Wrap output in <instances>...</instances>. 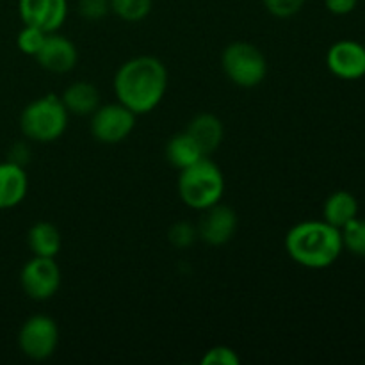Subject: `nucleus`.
<instances>
[{"instance_id": "obj_24", "label": "nucleus", "mask_w": 365, "mask_h": 365, "mask_svg": "<svg viewBox=\"0 0 365 365\" xmlns=\"http://www.w3.org/2000/svg\"><path fill=\"white\" fill-rule=\"evenodd\" d=\"M307 0H262L267 13L277 18H291L302 11Z\"/></svg>"}, {"instance_id": "obj_1", "label": "nucleus", "mask_w": 365, "mask_h": 365, "mask_svg": "<svg viewBox=\"0 0 365 365\" xmlns=\"http://www.w3.org/2000/svg\"><path fill=\"white\" fill-rule=\"evenodd\" d=\"M168 91V70L157 57L139 56L128 59L114 75V93L118 102L135 116L152 113Z\"/></svg>"}, {"instance_id": "obj_18", "label": "nucleus", "mask_w": 365, "mask_h": 365, "mask_svg": "<svg viewBox=\"0 0 365 365\" xmlns=\"http://www.w3.org/2000/svg\"><path fill=\"white\" fill-rule=\"evenodd\" d=\"M27 245L32 255L56 259L61 252V234L48 221H38L29 228Z\"/></svg>"}, {"instance_id": "obj_6", "label": "nucleus", "mask_w": 365, "mask_h": 365, "mask_svg": "<svg viewBox=\"0 0 365 365\" xmlns=\"http://www.w3.org/2000/svg\"><path fill=\"white\" fill-rule=\"evenodd\" d=\"M57 344H59V328L56 321L45 314L29 317L18 331L20 351L31 360L41 362L50 359L56 353Z\"/></svg>"}, {"instance_id": "obj_16", "label": "nucleus", "mask_w": 365, "mask_h": 365, "mask_svg": "<svg viewBox=\"0 0 365 365\" xmlns=\"http://www.w3.org/2000/svg\"><path fill=\"white\" fill-rule=\"evenodd\" d=\"M356 216H359V200L353 192L344 189L331 192L323 205V220L339 230Z\"/></svg>"}, {"instance_id": "obj_8", "label": "nucleus", "mask_w": 365, "mask_h": 365, "mask_svg": "<svg viewBox=\"0 0 365 365\" xmlns=\"http://www.w3.org/2000/svg\"><path fill=\"white\" fill-rule=\"evenodd\" d=\"M20 285L25 294L36 302L53 298L61 287V269L56 259L32 257L20 271Z\"/></svg>"}, {"instance_id": "obj_21", "label": "nucleus", "mask_w": 365, "mask_h": 365, "mask_svg": "<svg viewBox=\"0 0 365 365\" xmlns=\"http://www.w3.org/2000/svg\"><path fill=\"white\" fill-rule=\"evenodd\" d=\"M45 38H46L45 31H41V29L38 27H32V25H24V29L18 32L16 45L21 52L34 57L36 53L39 52V48L43 46V43H45Z\"/></svg>"}, {"instance_id": "obj_22", "label": "nucleus", "mask_w": 365, "mask_h": 365, "mask_svg": "<svg viewBox=\"0 0 365 365\" xmlns=\"http://www.w3.org/2000/svg\"><path fill=\"white\" fill-rule=\"evenodd\" d=\"M170 241L175 248H189L192 242L198 239V230L192 227L187 221H180V223H175L173 227L170 228Z\"/></svg>"}, {"instance_id": "obj_7", "label": "nucleus", "mask_w": 365, "mask_h": 365, "mask_svg": "<svg viewBox=\"0 0 365 365\" xmlns=\"http://www.w3.org/2000/svg\"><path fill=\"white\" fill-rule=\"evenodd\" d=\"M135 127V114L123 103H107L98 106L91 114L89 130L98 143L103 145H116L125 141Z\"/></svg>"}, {"instance_id": "obj_11", "label": "nucleus", "mask_w": 365, "mask_h": 365, "mask_svg": "<svg viewBox=\"0 0 365 365\" xmlns=\"http://www.w3.org/2000/svg\"><path fill=\"white\" fill-rule=\"evenodd\" d=\"M239 227L237 214L232 207L216 203L210 209L203 210L198 225V237L209 246H223L232 241Z\"/></svg>"}, {"instance_id": "obj_19", "label": "nucleus", "mask_w": 365, "mask_h": 365, "mask_svg": "<svg viewBox=\"0 0 365 365\" xmlns=\"http://www.w3.org/2000/svg\"><path fill=\"white\" fill-rule=\"evenodd\" d=\"M110 11L128 24L143 21L152 13L153 0H109Z\"/></svg>"}, {"instance_id": "obj_15", "label": "nucleus", "mask_w": 365, "mask_h": 365, "mask_svg": "<svg viewBox=\"0 0 365 365\" xmlns=\"http://www.w3.org/2000/svg\"><path fill=\"white\" fill-rule=\"evenodd\" d=\"M61 100H63L64 107H66V110L70 114H75V116H88V114H93L98 109L100 93L96 89V86H93L91 82L78 81L64 89Z\"/></svg>"}, {"instance_id": "obj_12", "label": "nucleus", "mask_w": 365, "mask_h": 365, "mask_svg": "<svg viewBox=\"0 0 365 365\" xmlns=\"http://www.w3.org/2000/svg\"><path fill=\"white\" fill-rule=\"evenodd\" d=\"M34 57L43 70L52 71V73H68L77 64L78 52L73 41L68 39L66 36L50 32L46 34L45 43Z\"/></svg>"}, {"instance_id": "obj_10", "label": "nucleus", "mask_w": 365, "mask_h": 365, "mask_svg": "<svg viewBox=\"0 0 365 365\" xmlns=\"http://www.w3.org/2000/svg\"><path fill=\"white\" fill-rule=\"evenodd\" d=\"M24 25H32L46 34L57 32L68 16V0H18Z\"/></svg>"}, {"instance_id": "obj_13", "label": "nucleus", "mask_w": 365, "mask_h": 365, "mask_svg": "<svg viewBox=\"0 0 365 365\" xmlns=\"http://www.w3.org/2000/svg\"><path fill=\"white\" fill-rule=\"evenodd\" d=\"M29 191V177L24 166L6 160L0 163V210L14 209L25 200Z\"/></svg>"}, {"instance_id": "obj_26", "label": "nucleus", "mask_w": 365, "mask_h": 365, "mask_svg": "<svg viewBox=\"0 0 365 365\" xmlns=\"http://www.w3.org/2000/svg\"><path fill=\"white\" fill-rule=\"evenodd\" d=\"M324 6L335 16H346L359 6V0H324Z\"/></svg>"}, {"instance_id": "obj_2", "label": "nucleus", "mask_w": 365, "mask_h": 365, "mask_svg": "<svg viewBox=\"0 0 365 365\" xmlns=\"http://www.w3.org/2000/svg\"><path fill=\"white\" fill-rule=\"evenodd\" d=\"M289 257L307 269H327L341 257V230L327 221H302L285 235Z\"/></svg>"}, {"instance_id": "obj_9", "label": "nucleus", "mask_w": 365, "mask_h": 365, "mask_svg": "<svg viewBox=\"0 0 365 365\" xmlns=\"http://www.w3.org/2000/svg\"><path fill=\"white\" fill-rule=\"evenodd\" d=\"M327 66L342 81H360L365 77V45L353 39H341L327 52Z\"/></svg>"}, {"instance_id": "obj_23", "label": "nucleus", "mask_w": 365, "mask_h": 365, "mask_svg": "<svg viewBox=\"0 0 365 365\" xmlns=\"http://www.w3.org/2000/svg\"><path fill=\"white\" fill-rule=\"evenodd\" d=\"M241 359L228 346H214L202 356V365H239Z\"/></svg>"}, {"instance_id": "obj_3", "label": "nucleus", "mask_w": 365, "mask_h": 365, "mask_svg": "<svg viewBox=\"0 0 365 365\" xmlns=\"http://www.w3.org/2000/svg\"><path fill=\"white\" fill-rule=\"evenodd\" d=\"M178 196L187 207L207 210L221 202L225 195V175L216 163L203 157L178 175Z\"/></svg>"}, {"instance_id": "obj_17", "label": "nucleus", "mask_w": 365, "mask_h": 365, "mask_svg": "<svg viewBox=\"0 0 365 365\" xmlns=\"http://www.w3.org/2000/svg\"><path fill=\"white\" fill-rule=\"evenodd\" d=\"M203 157H207V155L202 152V148L198 146V143H196L195 139L187 134V132L175 134L166 145L168 163H170L173 168H177L178 171L192 166L195 163L202 160Z\"/></svg>"}, {"instance_id": "obj_5", "label": "nucleus", "mask_w": 365, "mask_h": 365, "mask_svg": "<svg viewBox=\"0 0 365 365\" xmlns=\"http://www.w3.org/2000/svg\"><path fill=\"white\" fill-rule=\"evenodd\" d=\"M221 66L225 75L239 88H255L267 75L264 53L246 41L230 43L221 53Z\"/></svg>"}, {"instance_id": "obj_14", "label": "nucleus", "mask_w": 365, "mask_h": 365, "mask_svg": "<svg viewBox=\"0 0 365 365\" xmlns=\"http://www.w3.org/2000/svg\"><path fill=\"white\" fill-rule=\"evenodd\" d=\"M185 132L198 143V146L205 155L216 152L225 139L223 121L209 113L198 114V116L192 118Z\"/></svg>"}, {"instance_id": "obj_20", "label": "nucleus", "mask_w": 365, "mask_h": 365, "mask_svg": "<svg viewBox=\"0 0 365 365\" xmlns=\"http://www.w3.org/2000/svg\"><path fill=\"white\" fill-rule=\"evenodd\" d=\"M342 246L349 253L365 259V220L356 216L355 220L349 221L348 225L341 228Z\"/></svg>"}, {"instance_id": "obj_4", "label": "nucleus", "mask_w": 365, "mask_h": 365, "mask_svg": "<svg viewBox=\"0 0 365 365\" xmlns=\"http://www.w3.org/2000/svg\"><path fill=\"white\" fill-rule=\"evenodd\" d=\"M70 113L61 96L45 95L32 100L20 114V130L25 138L36 143L57 141L68 128Z\"/></svg>"}, {"instance_id": "obj_25", "label": "nucleus", "mask_w": 365, "mask_h": 365, "mask_svg": "<svg viewBox=\"0 0 365 365\" xmlns=\"http://www.w3.org/2000/svg\"><path fill=\"white\" fill-rule=\"evenodd\" d=\"M77 9L78 14L86 20H102L110 11V2L109 0H78Z\"/></svg>"}]
</instances>
